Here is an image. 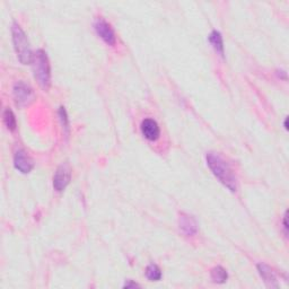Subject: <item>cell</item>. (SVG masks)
<instances>
[{"label":"cell","instance_id":"1","mask_svg":"<svg viewBox=\"0 0 289 289\" xmlns=\"http://www.w3.org/2000/svg\"><path fill=\"white\" fill-rule=\"evenodd\" d=\"M207 164L221 184L225 185L232 192H235L237 190V180L234 172L231 169L229 163L219 154L213 152L208 153Z\"/></svg>","mask_w":289,"mask_h":289},{"label":"cell","instance_id":"2","mask_svg":"<svg viewBox=\"0 0 289 289\" xmlns=\"http://www.w3.org/2000/svg\"><path fill=\"white\" fill-rule=\"evenodd\" d=\"M33 71H34V77L43 90H49L51 85V67H50V61L47 55V52L43 50H37L33 55L32 60Z\"/></svg>","mask_w":289,"mask_h":289},{"label":"cell","instance_id":"3","mask_svg":"<svg viewBox=\"0 0 289 289\" xmlns=\"http://www.w3.org/2000/svg\"><path fill=\"white\" fill-rule=\"evenodd\" d=\"M12 34H13V43L15 51L17 53V57L19 61L23 65L32 64L33 55L32 49L30 46L29 38H27L25 32L19 26V24L14 23L12 26Z\"/></svg>","mask_w":289,"mask_h":289},{"label":"cell","instance_id":"4","mask_svg":"<svg viewBox=\"0 0 289 289\" xmlns=\"http://www.w3.org/2000/svg\"><path fill=\"white\" fill-rule=\"evenodd\" d=\"M13 95L15 103L19 108L29 107L35 99V94L33 88L24 81H17L13 87Z\"/></svg>","mask_w":289,"mask_h":289},{"label":"cell","instance_id":"5","mask_svg":"<svg viewBox=\"0 0 289 289\" xmlns=\"http://www.w3.org/2000/svg\"><path fill=\"white\" fill-rule=\"evenodd\" d=\"M94 29H95L97 35L101 37L105 43L109 44L111 47L114 46L116 42L115 33L107 20L102 17L96 18L95 23H94Z\"/></svg>","mask_w":289,"mask_h":289},{"label":"cell","instance_id":"6","mask_svg":"<svg viewBox=\"0 0 289 289\" xmlns=\"http://www.w3.org/2000/svg\"><path fill=\"white\" fill-rule=\"evenodd\" d=\"M71 180V170L68 164H61L53 176V188L58 192L64 191Z\"/></svg>","mask_w":289,"mask_h":289},{"label":"cell","instance_id":"7","mask_svg":"<svg viewBox=\"0 0 289 289\" xmlns=\"http://www.w3.org/2000/svg\"><path fill=\"white\" fill-rule=\"evenodd\" d=\"M14 166L16 170H18L20 173L23 174H27L33 170V160L31 159V157L27 155V153L23 149H19L15 153L14 156Z\"/></svg>","mask_w":289,"mask_h":289},{"label":"cell","instance_id":"8","mask_svg":"<svg viewBox=\"0 0 289 289\" xmlns=\"http://www.w3.org/2000/svg\"><path fill=\"white\" fill-rule=\"evenodd\" d=\"M140 130H141L142 136L149 141H156L160 135L159 126L154 119L142 120Z\"/></svg>","mask_w":289,"mask_h":289},{"label":"cell","instance_id":"9","mask_svg":"<svg viewBox=\"0 0 289 289\" xmlns=\"http://www.w3.org/2000/svg\"><path fill=\"white\" fill-rule=\"evenodd\" d=\"M180 230L184 233L187 236H194L198 232L197 220L192 216L188 214H181L179 218Z\"/></svg>","mask_w":289,"mask_h":289},{"label":"cell","instance_id":"10","mask_svg":"<svg viewBox=\"0 0 289 289\" xmlns=\"http://www.w3.org/2000/svg\"><path fill=\"white\" fill-rule=\"evenodd\" d=\"M258 271L262 278L264 283L270 288H277L278 287V281H277V276L275 271L272 270L268 264L264 263H259L258 264Z\"/></svg>","mask_w":289,"mask_h":289},{"label":"cell","instance_id":"11","mask_svg":"<svg viewBox=\"0 0 289 289\" xmlns=\"http://www.w3.org/2000/svg\"><path fill=\"white\" fill-rule=\"evenodd\" d=\"M209 42L211 46L214 47L217 53L224 57V42H223V36H221L218 31H213L209 35Z\"/></svg>","mask_w":289,"mask_h":289},{"label":"cell","instance_id":"12","mask_svg":"<svg viewBox=\"0 0 289 289\" xmlns=\"http://www.w3.org/2000/svg\"><path fill=\"white\" fill-rule=\"evenodd\" d=\"M210 276H211V279L214 280V282H217V283H224L226 282L227 278H229V274H227V271L220 265H217L215 266V268L211 269Z\"/></svg>","mask_w":289,"mask_h":289},{"label":"cell","instance_id":"13","mask_svg":"<svg viewBox=\"0 0 289 289\" xmlns=\"http://www.w3.org/2000/svg\"><path fill=\"white\" fill-rule=\"evenodd\" d=\"M146 277L151 281H158L162 278V271L157 264H149L146 269Z\"/></svg>","mask_w":289,"mask_h":289},{"label":"cell","instance_id":"14","mask_svg":"<svg viewBox=\"0 0 289 289\" xmlns=\"http://www.w3.org/2000/svg\"><path fill=\"white\" fill-rule=\"evenodd\" d=\"M3 118H4V123L6 126L10 131H14L16 129V118H15V114L13 113L12 110L6 109L4 111V114H3Z\"/></svg>","mask_w":289,"mask_h":289},{"label":"cell","instance_id":"15","mask_svg":"<svg viewBox=\"0 0 289 289\" xmlns=\"http://www.w3.org/2000/svg\"><path fill=\"white\" fill-rule=\"evenodd\" d=\"M59 118H60V121H61V125H63V127L65 128V129L68 131L69 129V120H68V115H67V111L65 110L64 107H61L59 109Z\"/></svg>","mask_w":289,"mask_h":289},{"label":"cell","instance_id":"16","mask_svg":"<svg viewBox=\"0 0 289 289\" xmlns=\"http://www.w3.org/2000/svg\"><path fill=\"white\" fill-rule=\"evenodd\" d=\"M282 224H283V232H285L286 236L288 235V224H287V211L283 215V220H282Z\"/></svg>","mask_w":289,"mask_h":289},{"label":"cell","instance_id":"17","mask_svg":"<svg viewBox=\"0 0 289 289\" xmlns=\"http://www.w3.org/2000/svg\"><path fill=\"white\" fill-rule=\"evenodd\" d=\"M125 288H130V287H139L138 283L136 282H132L131 280H127V282L125 283Z\"/></svg>","mask_w":289,"mask_h":289},{"label":"cell","instance_id":"18","mask_svg":"<svg viewBox=\"0 0 289 289\" xmlns=\"http://www.w3.org/2000/svg\"><path fill=\"white\" fill-rule=\"evenodd\" d=\"M283 127H285L286 130H288V118L285 119V122H283Z\"/></svg>","mask_w":289,"mask_h":289}]
</instances>
